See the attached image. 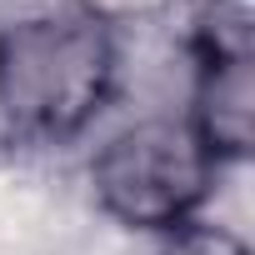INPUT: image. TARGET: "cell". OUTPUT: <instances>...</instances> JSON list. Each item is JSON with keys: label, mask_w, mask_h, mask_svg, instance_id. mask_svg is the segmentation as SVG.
Returning a JSON list of instances; mask_svg holds the SVG:
<instances>
[{"label": "cell", "mask_w": 255, "mask_h": 255, "mask_svg": "<svg viewBox=\"0 0 255 255\" xmlns=\"http://www.w3.org/2000/svg\"><path fill=\"white\" fill-rule=\"evenodd\" d=\"M215 170L185 120L145 115L90 155V195L115 225L165 235L205 210Z\"/></svg>", "instance_id": "2"}, {"label": "cell", "mask_w": 255, "mask_h": 255, "mask_svg": "<svg viewBox=\"0 0 255 255\" xmlns=\"http://www.w3.org/2000/svg\"><path fill=\"white\" fill-rule=\"evenodd\" d=\"M115 80L120 45L95 10H40L0 25V120L30 145L85 135Z\"/></svg>", "instance_id": "1"}, {"label": "cell", "mask_w": 255, "mask_h": 255, "mask_svg": "<svg viewBox=\"0 0 255 255\" xmlns=\"http://www.w3.org/2000/svg\"><path fill=\"white\" fill-rule=\"evenodd\" d=\"M155 255H250V245H245L230 225H215V220L195 215V220L165 230Z\"/></svg>", "instance_id": "5"}, {"label": "cell", "mask_w": 255, "mask_h": 255, "mask_svg": "<svg viewBox=\"0 0 255 255\" xmlns=\"http://www.w3.org/2000/svg\"><path fill=\"white\" fill-rule=\"evenodd\" d=\"M195 65L255 60V0H200L190 15Z\"/></svg>", "instance_id": "4"}, {"label": "cell", "mask_w": 255, "mask_h": 255, "mask_svg": "<svg viewBox=\"0 0 255 255\" xmlns=\"http://www.w3.org/2000/svg\"><path fill=\"white\" fill-rule=\"evenodd\" d=\"M185 125L215 165L250 160L255 145V60L195 65V100Z\"/></svg>", "instance_id": "3"}]
</instances>
